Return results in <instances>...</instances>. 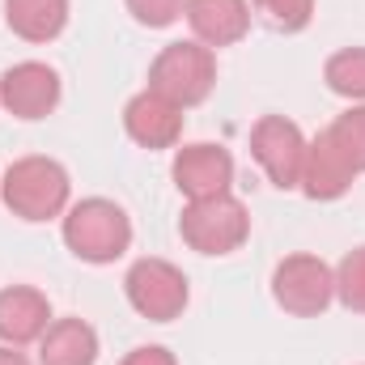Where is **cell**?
Returning <instances> with one entry per match:
<instances>
[{
    "label": "cell",
    "instance_id": "6da1fadb",
    "mask_svg": "<svg viewBox=\"0 0 365 365\" xmlns=\"http://www.w3.org/2000/svg\"><path fill=\"white\" fill-rule=\"evenodd\" d=\"M4 208L21 221H56L68 212L73 179L56 158H17L0 179Z\"/></svg>",
    "mask_w": 365,
    "mask_h": 365
},
{
    "label": "cell",
    "instance_id": "7a4b0ae2",
    "mask_svg": "<svg viewBox=\"0 0 365 365\" xmlns=\"http://www.w3.org/2000/svg\"><path fill=\"white\" fill-rule=\"evenodd\" d=\"M64 247L81 264H115L132 247V221L115 200L90 195L64 212Z\"/></svg>",
    "mask_w": 365,
    "mask_h": 365
},
{
    "label": "cell",
    "instance_id": "3957f363",
    "mask_svg": "<svg viewBox=\"0 0 365 365\" xmlns=\"http://www.w3.org/2000/svg\"><path fill=\"white\" fill-rule=\"evenodd\" d=\"M217 86V56L212 47L187 38V43H166L158 60L149 64V90L175 102L179 110L200 106Z\"/></svg>",
    "mask_w": 365,
    "mask_h": 365
},
{
    "label": "cell",
    "instance_id": "277c9868",
    "mask_svg": "<svg viewBox=\"0 0 365 365\" xmlns=\"http://www.w3.org/2000/svg\"><path fill=\"white\" fill-rule=\"evenodd\" d=\"M182 242L200 255H230L251 238V212L238 195H208V200H187L179 217Z\"/></svg>",
    "mask_w": 365,
    "mask_h": 365
},
{
    "label": "cell",
    "instance_id": "5b68a950",
    "mask_svg": "<svg viewBox=\"0 0 365 365\" xmlns=\"http://www.w3.org/2000/svg\"><path fill=\"white\" fill-rule=\"evenodd\" d=\"M272 297L284 314L319 319L336 302V272L319 255H284L272 272Z\"/></svg>",
    "mask_w": 365,
    "mask_h": 365
},
{
    "label": "cell",
    "instance_id": "8992f818",
    "mask_svg": "<svg viewBox=\"0 0 365 365\" xmlns=\"http://www.w3.org/2000/svg\"><path fill=\"white\" fill-rule=\"evenodd\" d=\"M123 293L132 302V310L149 323H175L187 310V276L170 259H136L123 276Z\"/></svg>",
    "mask_w": 365,
    "mask_h": 365
},
{
    "label": "cell",
    "instance_id": "52a82bcc",
    "mask_svg": "<svg viewBox=\"0 0 365 365\" xmlns=\"http://www.w3.org/2000/svg\"><path fill=\"white\" fill-rule=\"evenodd\" d=\"M306 136L293 119L284 115H264L251 128V158L259 162V170L268 175L272 187L293 191L302 182V166H306Z\"/></svg>",
    "mask_w": 365,
    "mask_h": 365
},
{
    "label": "cell",
    "instance_id": "ba28073f",
    "mask_svg": "<svg viewBox=\"0 0 365 365\" xmlns=\"http://www.w3.org/2000/svg\"><path fill=\"white\" fill-rule=\"evenodd\" d=\"M0 106L13 119H47L60 106V73L38 60H21L0 77Z\"/></svg>",
    "mask_w": 365,
    "mask_h": 365
},
{
    "label": "cell",
    "instance_id": "9c48e42d",
    "mask_svg": "<svg viewBox=\"0 0 365 365\" xmlns=\"http://www.w3.org/2000/svg\"><path fill=\"white\" fill-rule=\"evenodd\" d=\"M175 187H179L187 200H208V195H225L230 182H234V158L221 149V145H182L175 153Z\"/></svg>",
    "mask_w": 365,
    "mask_h": 365
},
{
    "label": "cell",
    "instance_id": "30bf717a",
    "mask_svg": "<svg viewBox=\"0 0 365 365\" xmlns=\"http://www.w3.org/2000/svg\"><path fill=\"white\" fill-rule=\"evenodd\" d=\"M357 179V170H353V162L344 158V149L331 140V132L323 128L310 145H306V166H302V191H306V200H340L349 187Z\"/></svg>",
    "mask_w": 365,
    "mask_h": 365
},
{
    "label": "cell",
    "instance_id": "8fae6325",
    "mask_svg": "<svg viewBox=\"0 0 365 365\" xmlns=\"http://www.w3.org/2000/svg\"><path fill=\"white\" fill-rule=\"evenodd\" d=\"M123 132L140 149H175L182 136V110L162 93L145 90L123 106Z\"/></svg>",
    "mask_w": 365,
    "mask_h": 365
},
{
    "label": "cell",
    "instance_id": "7c38bea8",
    "mask_svg": "<svg viewBox=\"0 0 365 365\" xmlns=\"http://www.w3.org/2000/svg\"><path fill=\"white\" fill-rule=\"evenodd\" d=\"M182 17L204 47H234L251 30V4L247 0H182Z\"/></svg>",
    "mask_w": 365,
    "mask_h": 365
},
{
    "label": "cell",
    "instance_id": "4fadbf2b",
    "mask_svg": "<svg viewBox=\"0 0 365 365\" xmlns=\"http://www.w3.org/2000/svg\"><path fill=\"white\" fill-rule=\"evenodd\" d=\"M51 327V302L30 284L0 289V344L26 349L38 344V336Z\"/></svg>",
    "mask_w": 365,
    "mask_h": 365
},
{
    "label": "cell",
    "instance_id": "5bb4252c",
    "mask_svg": "<svg viewBox=\"0 0 365 365\" xmlns=\"http://www.w3.org/2000/svg\"><path fill=\"white\" fill-rule=\"evenodd\" d=\"M98 361V331L86 319H56L38 336V365H93Z\"/></svg>",
    "mask_w": 365,
    "mask_h": 365
},
{
    "label": "cell",
    "instance_id": "9a60e30c",
    "mask_svg": "<svg viewBox=\"0 0 365 365\" xmlns=\"http://www.w3.org/2000/svg\"><path fill=\"white\" fill-rule=\"evenodd\" d=\"M4 21L26 43H51L68 26V0H4Z\"/></svg>",
    "mask_w": 365,
    "mask_h": 365
},
{
    "label": "cell",
    "instance_id": "2e32d148",
    "mask_svg": "<svg viewBox=\"0 0 365 365\" xmlns=\"http://www.w3.org/2000/svg\"><path fill=\"white\" fill-rule=\"evenodd\" d=\"M323 81L331 93H340L349 102H365V47H344V51L327 56Z\"/></svg>",
    "mask_w": 365,
    "mask_h": 365
},
{
    "label": "cell",
    "instance_id": "e0dca14e",
    "mask_svg": "<svg viewBox=\"0 0 365 365\" xmlns=\"http://www.w3.org/2000/svg\"><path fill=\"white\" fill-rule=\"evenodd\" d=\"M336 302L353 314H365V247H353L336 268Z\"/></svg>",
    "mask_w": 365,
    "mask_h": 365
},
{
    "label": "cell",
    "instance_id": "ac0fdd59",
    "mask_svg": "<svg viewBox=\"0 0 365 365\" xmlns=\"http://www.w3.org/2000/svg\"><path fill=\"white\" fill-rule=\"evenodd\" d=\"M327 132L344 149V158L353 162V170L365 175V106H349L344 115H336V123H327Z\"/></svg>",
    "mask_w": 365,
    "mask_h": 365
},
{
    "label": "cell",
    "instance_id": "d6986e66",
    "mask_svg": "<svg viewBox=\"0 0 365 365\" xmlns=\"http://www.w3.org/2000/svg\"><path fill=\"white\" fill-rule=\"evenodd\" d=\"M251 4H255V13L272 30H280V34H297L314 17V0H251Z\"/></svg>",
    "mask_w": 365,
    "mask_h": 365
},
{
    "label": "cell",
    "instance_id": "ffe728a7",
    "mask_svg": "<svg viewBox=\"0 0 365 365\" xmlns=\"http://www.w3.org/2000/svg\"><path fill=\"white\" fill-rule=\"evenodd\" d=\"M128 13L149 30H166L182 17V0H128Z\"/></svg>",
    "mask_w": 365,
    "mask_h": 365
},
{
    "label": "cell",
    "instance_id": "44dd1931",
    "mask_svg": "<svg viewBox=\"0 0 365 365\" xmlns=\"http://www.w3.org/2000/svg\"><path fill=\"white\" fill-rule=\"evenodd\" d=\"M119 365H179V361H175V353L162 349V344H140V349H132Z\"/></svg>",
    "mask_w": 365,
    "mask_h": 365
},
{
    "label": "cell",
    "instance_id": "7402d4cb",
    "mask_svg": "<svg viewBox=\"0 0 365 365\" xmlns=\"http://www.w3.org/2000/svg\"><path fill=\"white\" fill-rule=\"evenodd\" d=\"M0 365H30V361H26V353H21V349L0 344Z\"/></svg>",
    "mask_w": 365,
    "mask_h": 365
}]
</instances>
